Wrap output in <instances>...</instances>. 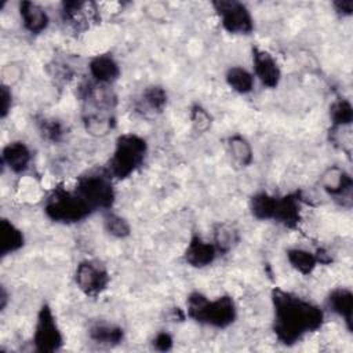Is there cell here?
<instances>
[{
	"label": "cell",
	"mask_w": 353,
	"mask_h": 353,
	"mask_svg": "<svg viewBox=\"0 0 353 353\" xmlns=\"http://www.w3.org/2000/svg\"><path fill=\"white\" fill-rule=\"evenodd\" d=\"M272 331L284 346H294L307 335L320 331L325 310L319 303L292 291L274 287L270 292Z\"/></svg>",
	"instance_id": "cell-1"
},
{
	"label": "cell",
	"mask_w": 353,
	"mask_h": 353,
	"mask_svg": "<svg viewBox=\"0 0 353 353\" xmlns=\"http://www.w3.org/2000/svg\"><path fill=\"white\" fill-rule=\"evenodd\" d=\"M183 310L193 323L214 330H226L239 317L237 303L232 295L222 294L210 298L197 290L188 294Z\"/></svg>",
	"instance_id": "cell-2"
},
{
	"label": "cell",
	"mask_w": 353,
	"mask_h": 353,
	"mask_svg": "<svg viewBox=\"0 0 353 353\" xmlns=\"http://www.w3.org/2000/svg\"><path fill=\"white\" fill-rule=\"evenodd\" d=\"M148 153L149 143L146 138L137 132H123L114 139L105 168L116 182L127 181L143 167Z\"/></svg>",
	"instance_id": "cell-3"
},
{
	"label": "cell",
	"mask_w": 353,
	"mask_h": 353,
	"mask_svg": "<svg viewBox=\"0 0 353 353\" xmlns=\"http://www.w3.org/2000/svg\"><path fill=\"white\" fill-rule=\"evenodd\" d=\"M43 212L57 225H77L95 214L87 203L74 192L62 185L55 186L44 199Z\"/></svg>",
	"instance_id": "cell-4"
},
{
	"label": "cell",
	"mask_w": 353,
	"mask_h": 353,
	"mask_svg": "<svg viewBox=\"0 0 353 353\" xmlns=\"http://www.w3.org/2000/svg\"><path fill=\"white\" fill-rule=\"evenodd\" d=\"M114 183L116 181L102 167L85 171L77 176L73 189L94 212L102 214L114 207L117 199Z\"/></svg>",
	"instance_id": "cell-5"
},
{
	"label": "cell",
	"mask_w": 353,
	"mask_h": 353,
	"mask_svg": "<svg viewBox=\"0 0 353 353\" xmlns=\"http://www.w3.org/2000/svg\"><path fill=\"white\" fill-rule=\"evenodd\" d=\"M211 7L216 19L228 34L251 36L255 30V18L248 6L239 0H214Z\"/></svg>",
	"instance_id": "cell-6"
},
{
	"label": "cell",
	"mask_w": 353,
	"mask_h": 353,
	"mask_svg": "<svg viewBox=\"0 0 353 353\" xmlns=\"http://www.w3.org/2000/svg\"><path fill=\"white\" fill-rule=\"evenodd\" d=\"M65 335L52 307L48 303H41L36 313L32 346L39 353H55L62 350Z\"/></svg>",
	"instance_id": "cell-7"
},
{
	"label": "cell",
	"mask_w": 353,
	"mask_h": 353,
	"mask_svg": "<svg viewBox=\"0 0 353 353\" xmlns=\"http://www.w3.org/2000/svg\"><path fill=\"white\" fill-rule=\"evenodd\" d=\"M110 272L108 266L92 258H85L77 262L73 272L76 288L87 298L101 296L110 284Z\"/></svg>",
	"instance_id": "cell-8"
},
{
	"label": "cell",
	"mask_w": 353,
	"mask_h": 353,
	"mask_svg": "<svg viewBox=\"0 0 353 353\" xmlns=\"http://www.w3.org/2000/svg\"><path fill=\"white\" fill-rule=\"evenodd\" d=\"M319 185L321 190L339 203L342 207H352L353 194V176L339 164H331L319 176Z\"/></svg>",
	"instance_id": "cell-9"
},
{
	"label": "cell",
	"mask_w": 353,
	"mask_h": 353,
	"mask_svg": "<svg viewBox=\"0 0 353 353\" xmlns=\"http://www.w3.org/2000/svg\"><path fill=\"white\" fill-rule=\"evenodd\" d=\"M251 72L255 80L266 90H276L283 79L277 58L259 46H252L251 48Z\"/></svg>",
	"instance_id": "cell-10"
},
{
	"label": "cell",
	"mask_w": 353,
	"mask_h": 353,
	"mask_svg": "<svg viewBox=\"0 0 353 353\" xmlns=\"http://www.w3.org/2000/svg\"><path fill=\"white\" fill-rule=\"evenodd\" d=\"M59 18L68 29L80 33L98 22L99 10L92 1L65 0L59 4Z\"/></svg>",
	"instance_id": "cell-11"
},
{
	"label": "cell",
	"mask_w": 353,
	"mask_h": 353,
	"mask_svg": "<svg viewBox=\"0 0 353 353\" xmlns=\"http://www.w3.org/2000/svg\"><path fill=\"white\" fill-rule=\"evenodd\" d=\"M303 218V200L299 192L276 194V204L272 222L285 228L296 229Z\"/></svg>",
	"instance_id": "cell-12"
},
{
	"label": "cell",
	"mask_w": 353,
	"mask_h": 353,
	"mask_svg": "<svg viewBox=\"0 0 353 353\" xmlns=\"http://www.w3.org/2000/svg\"><path fill=\"white\" fill-rule=\"evenodd\" d=\"M219 256L221 255L214 243L199 233H193L190 236L182 254L185 263L193 269H205L214 265Z\"/></svg>",
	"instance_id": "cell-13"
},
{
	"label": "cell",
	"mask_w": 353,
	"mask_h": 353,
	"mask_svg": "<svg viewBox=\"0 0 353 353\" xmlns=\"http://www.w3.org/2000/svg\"><path fill=\"white\" fill-rule=\"evenodd\" d=\"M168 106V91L160 84H148L135 97L134 110L142 117H156Z\"/></svg>",
	"instance_id": "cell-14"
},
{
	"label": "cell",
	"mask_w": 353,
	"mask_h": 353,
	"mask_svg": "<svg viewBox=\"0 0 353 353\" xmlns=\"http://www.w3.org/2000/svg\"><path fill=\"white\" fill-rule=\"evenodd\" d=\"M324 307L342 320L347 332H353V291L349 287L339 285L330 290L325 295Z\"/></svg>",
	"instance_id": "cell-15"
},
{
	"label": "cell",
	"mask_w": 353,
	"mask_h": 353,
	"mask_svg": "<svg viewBox=\"0 0 353 353\" xmlns=\"http://www.w3.org/2000/svg\"><path fill=\"white\" fill-rule=\"evenodd\" d=\"M87 72L91 81L103 85H113L121 76L119 61L109 52L95 54L87 62Z\"/></svg>",
	"instance_id": "cell-16"
},
{
	"label": "cell",
	"mask_w": 353,
	"mask_h": 353,
	"mask_svg": "<svg viewBox=\"0 0 353 353\" xmlns=\"http://www.w3.org/2000/svg\"><path fill=\"white\" fill-rule=\"evenodd\" d=\"M18 17L23 30L30 36L43 34L51 22L48 11L40 3L32 0L18 3Z\"/></svg>",
	"instance_id": "cell-17"
},
{
	"label": "cell",
	"mask_w": 353,
	"mask_h": 353,
	"mask_svg": "<svg viewBox=\"0 0 353 353\" xmlns=\"http://www.w3.org/2000/svg\"><path fill=\"white\" fill-rule=\"evenodd\" d=\"M32 160V149L22 139L10 141L1 149V164L14 175L25 174L30 168Z\"/></svg>",
	"instance_id": "cell-18"
},
{
	"label": "cell",
	"mask_w": 353,
	"mask_h": 353,
	"mask_svg": "<svg viewBox=\"0 0 353 353\" xmlns=\"http://www.w3.org/2000/svg\"><path fill=\"white\" fill-rule=\"evenodd\" d=\"M88 339L102 347H114L124 342L125 330L113 321L97 320L92 321L87 328Z\"/></svg>",
	"instance_id": "cell-19"
},
{
	"label": "cell",
	"mask_w": 353,
	"mask_h": 353,
	"mask_svg": "<svg viewBox=\"0 0 353 353\" xmlns=\"http://www.w3.org/2000/svg\"><path fill=\"white\" fill-rule=\"evenodd\" d=\"M117 120L114 112L83 108L81 125L84 131L94 138H103L116 128Z\"/></svg>",
	"instance_id": "cell-20"
},
{
	"label": "cell",
	"mask_w": 353,
	"mask_h": 353,
	"mask_svg": "<svg viewBox=\"0 0 353 353\" xmlns=\"http://www.w3.org/2000/svg\"><path fill=\"white\" fill-rule=\"evenodd\" d=\"M26 244L23 230L10 218H0V255L1 258L19 252Z\"/></svg>",
	"instance_id": "cell-21"
},
{
	"label": "cell",
	"mask_w": 353,
	"mask_h": 353,
	"mask_svg": "<svg viewBox=\"0 0 353 353\" xmlns=\"http://www.w3.org/2000/svg\"><path fill=\"white\" fill-rule=\"evenodd\" d=\"M226 152L230 161L239 168H248L254 163V148L241 134H232L226 138Z\"/></svg>",
	"instance_id": "cell-22"
},
{
	"label": "cell",
	"mask_w": 353,
	"mask_h": 353,
	"mask_svg": "<svg viewBox=\"0 0 353 353\" xmlns=\"http://www.w3.org/2000/svg\"><path fill=\"white\" fill-rule=\"evenodd\" d=\"M285 259L296 273L305 277L313 274L317 266L320 265L316 251L307 250L305 247H296V245L288 247L285 250Z\"/></svg>",
	"instance_id": "cell-23"
},
{
	"label": "cell",
	"mask_w": 353,
	"mask_h": 353,
	"mask_svg": "<svg viewBox=\"0 0 353 353\" xmlns=\"http://www.w3.org/2000/svg\"><path fill=\"white\" fill-rule=\"evenodd\" d=\"M226 85L237 95H248L254 91L256 80L251 72L241 65H232L223 74Z\"/></svg>",
	"instance_id": "cell-24"
},
{
	"label": "cell",
	"mask_w": 353,
	"mask_h": 353,
	"mask_svg": "<svg viewBox=\"0 0 353 353\" xmlns=\"http://www.w3.org/2000/svg\"><path fill=\"white\" fill-rule=\"evenodd\" d=\"M241 240L240 230L230 222H218L212 226L211 241L216 247L219 255H226L233 251Z\"/></svg>",
	"instance_id": "cell-25"
},
{
	"label": "cell",
	"mask_w": 353,
	"mask_h": 353,
	"mask_svg": "<svg viewBox=\"0 0 353 353\" xmlns=\"http://www.w3.org/2000/svg\"><path fill=\"white\" fill-rule=\"evenodd\" d=\"M276 204V194L268 190H258L248 199V211L251 216L259 222L272 221Z\"/></svg>",
	"instance_id": "cell-26"
},
{
	"label": "cell",
	"mask_w": 353,
	"mask_h": 353,
	"mask_svg": "<svg viewBox=\"0 0 353 353\" xmlns=\"http://www.w3.org/2000/svg\"><path fill=\"white\" fill-rule=\"evenodd\" d=\"M328 119L331 131H341L350 128L353 123V105L347 98H336L331 102L328 109Z\"/></svg>",
	"instance_id": "cell-27"
},
{
	"label": "cell",
	"mask_w": 353,
	"mask_h": 353,
	"mask_svg": "<svg viewBox=\"0 0 353 353\" xmlns=\"http://www.w3.org/2000/svg\"><path fill=\"white\" fill-rule=\"evenodd\" d=\"M102 229L109 237L116 240H124L132 233V226L130 221L114 210H108L102 212Z\"/></svg>",
	"instance_id": "cell-28"
},
{
	"label": "cell",
	"mask_w": 353,
	"mask_h": 353,
	"mask_svg": "<svg viewBox=\"0 0 353 353\" xmlns=\"http://www.w3.org/2000/svg\"><path fill=\"white\" fill-rule=\"evenodd\" d=\"M37 130L41 138L51 143H58L63 141L68 131L65 124L54 117H41L37 121Z\"/></svg>",
	"instance_id": "cell-29"
},
{
	"label": "cell",
	"mask_w": 353,
	"mask_h": 353,
	"mask_svg": "<svg viewBox=\"0 0 353 353\" xmlns=\"http://www.w3.org/2000/svg\"><path fill=\"white\" fill-rule=\"evenodd\" d=\"M189 121L196 132L204 134L208 130H211L214 119L205 106H203L199 102H193L189 106Z\"/></svg>",
	"instance_id": "cell-30"
},
{
	"label": "cell",
	"mask_w": 353,
	"mask_h": 353,
	"mask_svg": "<svg viewBox=\"0 0 353 353\" xmlns=\"http://www.w3.org/2000/svg\"><path fill=\"white\" fill-rule=\"evenodd\" d=\"M174 345H175L174 335L167 330L157 331L150 339V346L156 352H170L174 349Z\"/></svg>",
	"instance_id": "cell-31"
},
{
	"label": "cell",
	"mask_w": 353,
	"mask_h": 353,
	"mask_svg": "<svg viewBox=\"0 0 353 353\" xmlns=\"http://www.w3.org/2000/svg\"><path fill=\"white\" fill-rule=\"evenodd\" d=\"M14 106V94H12V87L3 84L0 85V119L6 120Z\"/></svg>",
	"instance_id": "cell-32"
},
{
	"label": "cell",
	"mask_w": 353,
	"mask_h": 353,
	"mask_svg": "<svg viewBox=\"0 0 353 353\" xmlns=\"http://www.w3.org/2000/svg\"><path fill=\"white\" fill-rule=\"evenodd\" d=\"M332 12L339 18H350L353 15V0H334L331 1Z\"/></svg>",
	"instance_id": "cell-33"
},
{
	"label": "cell",
	"mask_w": 353,
	"mask_h": 353,
	"mask_svg": "<svg viewBox=\"0 0 353 353\" xmlns=\"http://www.w3.org/2000/svg\"><path fill=\"white\" fill-rule=\"evenodd\" d=\"M8 298H10V294L7 291V288L4 285H1V291H0V310L4 312L7 305H8Z\"/></svg>",
	"instance_id": "cell-34"
}]
</instances>
